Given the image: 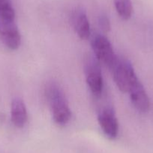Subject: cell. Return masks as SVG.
Segmentation results:
<instances>
[{
	"label": "cell",
	"mask_w": 153,
	"mask_h": 153,
	"mask_svg": "<svg viewBox=\"0 0 153 153\" xmlns=\"http://www.w3.org/2000/svg\"><path fill=\"white\" fill-rule=\"evenodd\" d=\"M116 10L122 19L127 20L133 13L131 0H114Z\"/></svg>",
	"instance_id": "30bf717a"
},
{
	"label": "cell",
	"mask_w": 153,
	"mask_h": 153,
	"mask_svg": "<svg viewBox=\"0 0 153 153\" xmlns=\"http://www.w3.org/2000/svg\"><path fill=\"white\" fill-rule=\"evenodd\" d=\"M110 70L112 71L118 88L124 93H128L132 85L138 80L130 62L124 58L117 57L116 61Z\"/></svg>",
	"instance_id": "7a4b0ae2"
},
{
	"label": "cell",
	"mask_w": 153,
	"mask_h": 153,
	"mask_svg": "<svg viewBox=\"0 0 153 153\" xmlns=\"http://www.w3.org/2000/svg\"><path fill=\"white\" fill-rule=\"evenodd\" d=\"M0 17L8 20H14L15 11L10 0H0Z\"/></svg>",
	"instance_id": "8fae6325"
},
{
	"label": "cell",
	"mask_w": 153,
	"mask_h": 153,
	"mask_svg": "<svg viewBox=\"0 0 153 153\" xmlns=\"http://www.w3.org/2000/svg\"><path fill=\"white\" fill-rule=\"evenodd\" d=\"M46 96L54 121L58 125L67 123L70 118L71 112L62 91L57 86L50 85L46 91Z\"/></svg>",
	"instance_id": "6da1fadb"
},
{
	"label": "cell",
	"mask_w": 153,
	"mask_h": 153,
	"mask_svg": "<svg viewBox=\"0 0 153 153\" xmlns=\"http://www.w3.org/2000/svg\"><path fill=\"white\" fill-rule=\"evenodd\" d=\"M98 24L100 28H101V30L104 32H108V31H110V22L109 18L107 17L106 15L102 14L99 16Z\"/></svg>",
	"instance_id": "7c38bea8"
},
{
	"label": "cell",
	"mask_w": 153,
	"mask_h": 153,
	"mask_svg": "<svg viewBox=\"0 0 153 153\" xmlns=\"http://www.w3.org/2000/svg\"><path fill=\"white\" fill-rule=\"evenodd\" d=\"M11 120L14 125L18 128L24 126L27 121V110L24 102L20 98H15L11 102Z\"/></svg>",
	"instance_id": "9c48e42d"
},
{
	"label": "cell",
	"mask_w": 153,
	"mask_h": 153,
	"mask_svg": "<svg viewBox=\"0 0 153 153\" xmlns=\"http://www.w3.org/2000/svg\"><path fill=\"white\" fill-rule=\"evenodd\" d=\"M98 120L106 137L110 139H114L117 137L118 123L112 108L105 107L100 109L98 114Z\"/></svg>",
	"instance_id": "8992f818"
},
{
	"label": "cell",
	"mask_w": 153,
	"mask_h": 153,
	"mask_svg": "<svg viewBox=\"0 0 153 153\" xmlns=\"http://www.w3.org/2000/svg\"><path fill=\"white\" fill-rule=\"evenodd\" d=\"M71 21L75 31L82 40H86L91 34L90 24L85 11L80 9L74 10L72 13Z\"/></svg>",
	"instance_id": "ba28073f"
},
{
	"label": "cell",
	"mask_w": 153,
	"mask_h": 153,
	"mask_svg": "<svg viewBox=\"0 0 153 153\" xmlns=\"http://www.w3.org/2000/svg\"><path fill=\"white\" fill-rule=\"evenodd\" d=\"M128 93L130 94L132 104L136 110L142 113H145L149 110V99L144 89L143 85L139 79L132 85Z\"/></svg>",
	"instance_id": "52a82bcc"
},
{
	"label": "cell",
	"mask_w": 153,
	"mask_h": 153,
	"mask_svg": "<svg viewBox=\"0 0 153 153\" xmlns=\"http://www.w3.org/2000/svg\"><path fill=\"white\" fill-rule=\"evenodd\" d=\"M84 72L86 80L93 94L98 96L103 90V78L100 62L95 56L88 55L84 61Z\"/></svg>",
	"instance_id": "3957f363"
},
{
	"label": "cell",
	"mask_w": 153,
	"mask_h": 153,
	"mask_svg": "<svg viewBox=\"0 0 153 153\" xmlns=\"http://www.w3.org/2000/svg\"><path fill=\"white\" fill-rule=\"evenodd\" d=\"M91 46L94 56L100 64L101 63L110 69L118 56L114 52L109 40L101 34H96L92 39Z\"/></svg>",
	"instance_id": "277c9868"
},
{
	"label": "cell",
	"mask_w": 153,
	"mask_h": 153,
	"mask_svg": "<svg viewBox=\"0 0 153 153\" xmlns=\"http://www.w3.org/2000/svg\"><path fill=\"white\" fill-rule=\"evenodd\" d=\"M0 38L10 49H18L21 43V36L14 20L0 17Z\"/></svg>",
	"instance_id": "5b68a950"
}]
</instances>
